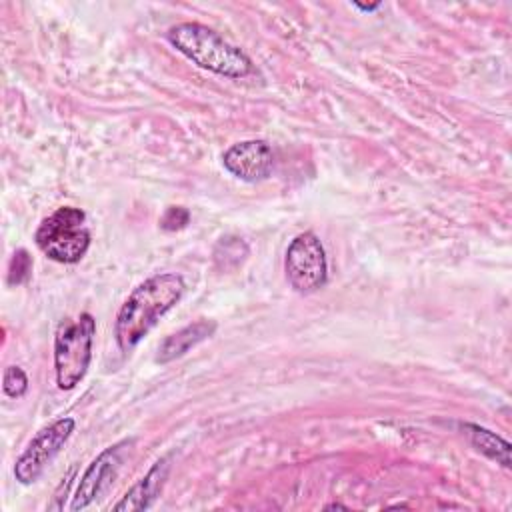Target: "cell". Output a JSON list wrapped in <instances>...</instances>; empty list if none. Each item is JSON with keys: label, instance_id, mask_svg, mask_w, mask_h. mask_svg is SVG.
Returning <instances> with one entry per match:
<instances>
[{"label": "cell", "instance_id": "obj_3", "mask_svg": "<svg viewBox=\"0 0 512 512\" xmlns=\"http://www.w3.org/2000/svg\"><path fill=\"white\" fill-rule=\"evenodd\" d=\"M96 320L82 312L78 318H66L54 334V370L60 390H72L86 376L92 362V344Z\"/></svg>", "mask_w": 512, "mask_h": 512}, {"label": "cell", "instance_id": "obj_10", "mask_svg": "<svg viewBox=\"0 0 512 512\" xmlns=\"http://www.w3.org/2000/svg\"><path fill=\"white\" fill-rule=\"evenodd\" d=\"M216 322L214 320H196L184 328H180L178 332L166 336L156 352V362L158 364H168L180 356H184L188 350H192L194 346H198L200 342H204L206 338H210L216 332Z\"/></svg>", "mask_w": 512, "mask_h": 512}, {"label": "cell", "instance_id": "obj_14", "mask_svg": "<svg viewBox=\"0 0 512 512\" xmlns=\"http://www.w3.org/2000/svg\"><path fill=\"white\" fill-rule=\"evenodd\" d=\"M2 390L8 398H22L28 392V376L20 366H8L2 376Z\"/></svg>", "mask_w": 512, "mask_h": 512}, {"label": "cell", "instance_id": "obj_5", "mask_svg": "<svg viewBox=\"0 0 512 512\" xmlns=\"http://www.w3.org/2000/svg\"><path fill=\"white\" fill-rule=\"evenodd\" d=\"M284 270L288 284L298 294H312L326 286L328 262L320 238L314 232L298 234L286 250Z\"/></svg>", "mask_w": 512, "mask_h": 512}, {"label": "cell", "instance_id": "obj_1", "mask_svg": "<svg viewBox=\"0 0 512 512\" xmlns=\"http://www.w3.org/2000/svg\"><path fill=\"white\" fill-rule=\"evenodd\" d=\"M184 278L176 272L154 274L138 284L118 310L114 336L122 352H130L184 296Z\"/></svg>", "mask_w": 512, "mask_h": 512}, {"label": "cell", "instance_id": "obj_13", "mask_svg": "<svg viewBox=\"0 0 512 512\" xmlns=\"http://www.w3.org/2000/svg\"><path fill=\"white\" fill-rule=\"evenodd\" d=\"M30 274H32V256L28 254V250L20 248L10 258L6 282L10 286H20V284H24L30 278Z\"/></svg>", "mask_w": 512, "mask_h": 512}, {"label": "cell", "instance_id": "obj_11", "mask_svg": "<svg viewBox=\"0 0 512 512\" xmlns=\"http://www.w3.org/2000/svg\"><path fill=\"white\" fill-rule=\"evenodd\" d=\"M462 430L468 436L470 444L480 454H484L486 458L494 460L496 464H500L504 468H510V444L504 438H500L496 432H492L484 426L472 424V422L462 424Z\"/></svg>", "mask_w": 512, "mask_h": 512}, {"label": "cell", "instance_id": "obj_6", "mask_svg": "<svg viewBox=\"0 0 512 512\" xmlns=\"http://www.w3.org/2000/svg\"><path fill=\"white\" fill-rule=\"evenodd\" d=\"M74 428H76V422L70 416L58 418V420L50 422L48 426L40 428L14 464L16 480L24 486L34 484L42 476L46 466L64 448V444L72 436Z\"/></svg>", "mask_w": 512, "mask_h": 512}, {"label": "cell", "instance_id": "obj_4", "mask_svg": "<svg viewBox=\"0 0 512 512\" xmlns=\"http://www.w3.org/2000/svg\"><path fill=\"white\" fill-rule=\"evenodd\" d=\"M36 246L54 262L76 264L90 248L86 214L74 206H62L48 214L36 230Z\"/></svg>", "mask_w": 512, "mask_h": 512}, {"label": "cell", "instance_id": "obj_16", "mask_svg": "<svg viewBox=\"0 0 512 512\" xmlns=\"http://www.w3.org/2000/svg\"><path fill=\"white\" fill-rule=\"evenodd\" d=\"M382 4L376 2V4H360V2H354V8L362 10V12H372V10H378Z\"/></svg>", "mask_w": 512, "mask_h": 512}, {"label": "cell", "instance_id": "obj_8", "mask_svg": "<svg viewBox=\"0 0 512 512\" xmlns=\"http://www.w3.org/2000/svg\"><path fill=\"white\" fill-rule=\"evenodd\" d=\"M224 168L244 182H262L272 174L274 152L266 140H242L222 154Z\"/></svg>", "mask_w": 512, "mask_h": 512}, {"label": "cell", "instance_id": "obj_2", "mask_svg": "<svg viewBox=\"0 0 512 512\" xmlns=\"http://www.w3.org/2000/svg\"><path fill=\"white\" fill-rule=\"evenodd\" d=\"M166 40L196 66L226 78H246L254 64L244 50L226 42L200 22H182L166 32Z\"/></svg>", "mask_w": 512, "mask_h": 512}, {"label": "cell", "instance_id": "obj_17", "mask_svg": "<svg viewBox=\"0 0 512 512\" xmlns=\"http://www.w3.org/2000/svg\"><path fill=\"white\" fill-rule=\"evenodd\" d=\"M334 508H342V510H346V506H342V504H328V506H326V510H334Z\"/></svg>", "mask_w": 512, "mask_h": 512}, {"label": "cell", "instance_id": "obj_9", "mask_svg": "<svg viewBox=\"0 0 512 512\" xmlns=\"http://www.w3.org/2000/svg\"><path fill=\"white\" fill-rule=\"evenodd\" d=\"M170 472V456H164L154 462V466L142 476L124 496L118 504H114L116 512L126 510H146L154 504V500L160 496L164 482Z\"/></svg>", "mask_w": 512, "mask_h": 512}, {"label": "cell", "instance_id": "obj_15", "mask_svg": "<svg viewBox=\"0 0 512 512\" xmlns=\"http://www.w3.org/2000/svg\"><path fill=\"white\" fill-rule=\"evenodd\" d=\"M190 222V210L184 206H168L160 216V228L166 232L184 230Z\"/></svg>", "mask_w": 512, "mask_h": 512}, {"label": "cell", "instance_id": "obj_7", "mask_svg": "<svg viewBox=\"0 0 512 512\" xmlns=\"http://www.w3.org/2000/svg\"><path fill=\"white\" fill-rule=\"evenodd\" d=\"M134 438L120 440L108 448H104L84 470L80 484L76 488V494L72 498L70 510L78 512L88 508L94 500H98L102 494L108 492V488L114 484L118 472L122 470L130 450H132Z\"/></svg>", "mask_w": 512, "mask_h": 512}, {"label": "cell", "instance_id": "obj_12", "mask_svg": "<svg viewBox=\"0 0 512 512\" xmlns=\"http://www.w3.org/2000/svg\"><path fill=\"white\" fill-rule=\"evenodd\" d=\"M248 254H250V248H248L246 240L240 238V236L228 234V236H222L216 242L214 252H212V260H214V266L218 270L230 272V270H236L238 266H242L244 260L248 258Z\"/></svg>", "mask_w": 512, "mask_h": 512}]
</instances>
